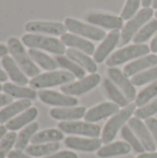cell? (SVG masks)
I'll use <instances>...</instances> for the list:
<instances>
[{
  "instance_id": "obj_30",
  "label": "cell",
  "mask_w": 157,
  "mask_h": 158,
  "mask_svg": "<svg viewBox=\"0 0 157 158\" xmlns=\"http://www.w3.org/2000/svg\"><path fill=\"white\" fill-rule=\"evenodd\" d=\"M103 88L105 89V94L109 97V99L114 101L118 106L125 107L129 105V100L127 99V97H125L108 79H105L103 82Z\"/></svg>"
},
{
  "instance_id": "obj_14",
  "label": "cell",
  "mask_w": 157,
  "mask_h": 158,
  "mask_svg": "<svg viewBox=\"0 0 157 158\" xmlns=\"http://www.w3.org/2000/svg\"><path fill=\"white\" fill-rule=\"evenodd\" d=\"M119 111V106L114 103L105 102L88 110L84 116V119L88 123L97 122L101 119L108 118Z\"/></svg>"
},
{
  "instance_id": "obj_29",
  "label": "cell",
  "mask_w": 157,
  "mask_h": 158,
  "mask_svg": "<svg viewBox=\"0 0 157 158\" xmlns=\"http://www.w3.org/2000/svg\"><path fill=\"white\" fill-rule=\"evenodd\" d=\"M38 129H39V124L37 122L31 123L26 128H24L18 135V138L15 143V149L19 152L26 150V148L28 147L29 142L34 136Z\"/></svg>"
},
{
  "instance_id": "obj_25",
  "label": "cell",
  "mask_w": 157,
  "mask_h": 158,
  "mask_svg": "<svg viewBox=\"0 0 157 158\" xmlns=\"http://www.w3.org/2000/svg\"><path fill=\"white\" fill-rule=\"evenodd\" d=\"M38 116V110L35 107H31L25 110L23 113L19 115L18 117L10 119L6 123V128L11 131H18L24 126L28 125L31 121H33Z\"/></svg>"
},
{
  "instance_id": "obj_43",
  "label": "cell",
  "mask_w": 157,
  "mask_h": 158,
  "mask_svg": "<svg viewBox=\"0 0 157 158\" xmlns=\"http://www.w3.org/2000/svg\"><path fill=\"white\" fill-rule=\"evenodd\" d=\"M8 158H32L29 155H26V154H23L22 152H19V151H11L8 156H7Z\"/></svg>"
},
{
  "instance_id": "obj_26",
  "label": "cell",
  "mask_w": 157,
  "mask_h": 158,
  "mask_svg": "<svg viewBox=\"0 0 157 158\" xmlns=\"http://www.w3.org/2000/svg\"><path fill=\"white\" fill-rule=\"evenodd\" d=\"M66 54L69 59L76 62L81 68H84L87 71L91 73H95L97 70V65L94 60H93L88 55L85 53L79 51L74 48H69L66 51Z\"/></svg>"
},
{
  "instance_id": "obj_49",
  "label": "cell",
  "mask_w": 157,
  "mask_h": 158,
  "mask_svg": "<svg viewBox=\"0 0 157 158\" xmlns=\"http://www.w3.org/2000/svg\"><path fill=\"white\" fill-rule=\"evenodd\" d=\"M154 3V0H142V5L143 7H150V6Z\"/></svg>"
},
{
  "instance_id": "obj_8",
  "label": "cell",
  "mask_w": 157,
  "mask_h": 158,
  "mask_svg": "<svg viewBox=\"0 0 157 158\" xmlns=\"http://www.w3.org/2000/svg\"><path fill=\"white\" fill-rule=\"evenodd\" d=\"M58 129L68 134H78L92 138H98L101 134V127L95 124L81 121H63L58 123Z\"/></svg>"
},
{
  "instance_id": "obj_47",
  "label": "cell",
  "mask_w": 157,
  "mask_h": 158,
  "mask_svg": "<svg viewBox=\"0 0 157 158\" xmlns=\"http://www.w3.org/2000/svg\"><path fill=\"white\" fill-rule=\"evenodd\" d=\"M7 74L6 72H5L4 70L0 69V82H4L7 81Z\"/></svg>"
},
{
  "instance_id": "obj_40",
  "label": "cell",
  "mask_w": 157,
  "mask_h": 158,
  "mask_svg": "<svg viewBox=\"0 0 157 158\" xmlns=\"http://www.w3.org/2000/svg\"><path fill=\"white\" fill-rule=\"evenodd\" d=\"M145 124L148 127L150 132L152 133V136H153L157 146V119L154 118H147L146 121H145Z\"/></svg>"
},
{
  "instance_id": "obj_51",
  "label": "cell",
  "mask_w": 157,
  "mask_h": 158,
  "mask_svg": "<svg viewBox=\"0 0 157 158\" xmlns=\"http://www.w3.org/2000/svg\"><path fill=\"white\" fill-rule=\"evenodd\" d=\"M2 90H3V86H2V85H1V83H0V92H1Z\"/></svg>"
},
{
  "instance_id": "obj_52",
  "label": "cell",
  "mask_w": 157,
  "mask_h": 158,
  "mask_svg": "<svg viewBox=\"0 0 157 158\" xmlns=\"http://www.w3.org/2000/svg\"><path fill=\"white\" fill-rule=\"evenodd\" d=\"M155 18L157 19V10H156V12H155Z\"/></svg>"
},
{
  "instance_id": "obj_4",
  "label": "cell",
  "mask_w": 157,
  "mask_h": 158,
  "mask_svg": "<svg viewBox=\"0 0 157 158\" xmlns=\"http://www.w3.org/2000/svg\"><path fill=\"white\" fill-rule=\"evenodd\" d=\"M75 80V76L68 71H51L32 78L30 81V86L32 89H43L61 84H68Z\"/></svg>"
},
{
  "instance_id": "obj_37",
  "label": "cell",
  "mask_w": 157,
  "mask_h": 158,
  "mask_svg": "<svg viewBox=\"0 0 157 158\" xmlns=\"http://www.w3.org/2000/svg\"><path fill=\"white\" fill-rule=\"evenodd\" d=\"M18 135L15 131L6 133L0 141V158H6L11 152L13 146H15Z\"/></svg>"
},
{
  "instance_id": "obj_36",
  "label": "cell",
  "mask_w": 157,
  "mask_h": 158,
  "mask_svg": "<svg viewBox=\"0 0 157 158\" xmlns=\"http://www.w3.org/2000/svg\"><path fill=\"white\" fill-rule=\"evenodd\" d=\"M157 79V66L152 68L149 70L141 72L139 74H136L132 77L131 79V82L133 85L136 86H142L144 85L150 81H153Z\"/></svg>"
},
{
  "instance_id": "obj_27",
  "label": "cell",
  "mask_w": 157,
  "mask_h": 158,
  "mask_svg": "<svg viewBox=\"0 0 157 158\" xmlns=\"http://www.w3.org/2000/svg\"><path fill=\"white\" fill-rule=\"evenodd\" d=\"M64 139V133L60 130L49 129L42 131L38 133H35L31 138V144H42L48 143H56Z\"/></svg>"
},
{
  "instance_id": "obj_44",
  "label": "cell",
  "mask_w": 157,
  "mask_h": 158,
  "mask_svg": "<svg viewBox=\"0 0 157 158\" xmlns=\"http://www.w3.org/2000/svg\"><path fill=\"white\" fill-rule=\"evenodd\" d=\"M8 52H9L8 47L3 44H0V57H4V56H7Z\"/></svg>"
},
{
  "instance_id": "obj_38",
  "label": "cell",
  "mask_w": 157,
  "mask_h": 158,
  "mask_svg": "<svg viewBox=\"0 0 157 158\" xmlns=\"http://www.w3.org/2000/svg\"><path fill=\"white\" fill-rule=\"evenodd\" d=\"M141 1L142 0H127L120 16L123 20L130 19L136 15V12L140 7Z\"/></svg>"
},
{
  "instance_id": "obj_35",
  "label": "cell",
  "mask_w": 157,
  "mask_h": 158,
  "mask_svg": "<svg viewBox=\"0 0 157 158\" xmlns=\"http://www.w3.org/2000/svg\"><path fill=\"white\" fill-rule=\"evenodd\" d=\"M157 96V81L153 82L148 87L144 88L143 91L139 93V94L136 97V106L142 107L143 106H145L150 100Z\"/></svg>"
},
{
  "instance_id": "obj_34",
  "label": "cell",
  "mask_w": 157,
  "mask_h": 158,
  "mask_svg": "<svg viewBox=\"0 0 157 158\" xmlns=\"http://www.w3.org/2000/svg\"><path fill=\"white\" fill-rule=\"evenodd\" d=\"M121 135L124 138L125 141L130 145V147L136 152V153H144L145 149L140 140L137 139V137L133 134L132 130L130 128V126H123L121 130Z\"/></svg>"
},
{
  "instance_id": "obj_13",
  "label": "cell",
  "mask_w": 157,
  "mask_h": 158,
  "mask_svg": "<svg viewBox=\"0 0 157 158\" xmlns=\"http://www.w3.org/2000/svg\"><path fill=\"white\" fill-rule=\"evenodd\" d=\"M120 35L121 33L119 32V30H113L106 35L103 43L97 47L93 54V59L95 62L102 63L108 56V55L118 44Z\"/></svg>"
},
{
  "instance_id": "obj_42",
  "label": "cell",
  "mask_w": 157,
  "mask_h": 158,
  "mask_svg": "<svg viewBox=\"0 0 157 158\" xmlns=\"http://www.w3.org/2000/svg\"><path fill=\"white\" fill-rule=\"evenodd\" d=\"M13 98L9 96L8 94H0V106H8L9 104L12 103Z\"/></svg>"
},
{
  "instance_id": "obj_6",
  "label": "cell",
  "mask_w": 157,
  "mask_h": 158,
  "mask_svg": "<svg viewBox=\"0 0 157 158\" xmlns=\"http://www.w3.org/2000/svg\"><path fill=\"white\" fill-rule=\"evenodd\" d=\"M150 47L146 44H132L122 49L118 50L114 54H112L108 59H106L105 64L108 67H116L121 65L130 59L143 56L147 55L150 52Z\"/></svg>"
},
{
  "instance_id": "obj_22",
  "label": "cell",
  "mask_w": 157,
  "mask_h": 158,
  "mask_svg": "<svg viewBox=\"0 0 157 158\" xmlns=\"http://www.w3.org/2000/svg\"><path fill=\"white\" fill-rule=\"evenodd\" d=\"M157 65L156 55H149L135 60L124 67L123 73L126 77H131L138 72Z\"/></svg>"
},
{
  "instance_id": "obj_39",
  "label": "cell",
  "mask_w": 157,
  "mask_h": 158,
  "mask_svg": "<svg viewBox=\"0 0 157 158\" xmlns=\"http://www.w3.org/2000/svg\"><path fill=\"white\" fill-rule=\"evenodd\" d=\"M157 113V98L155 99L153 102H151L149 105L143 106V107H140L139 109L135 110L134 115L139 119L143 118H150L153 115Z\"/></svg>"
},
{
  "instance_id": "obj_11",
  "label": "cell",
  "mask_w": 157,
  "mask_h": 158,
  "mask_svg": "<svg viewBox=\"0 0 157 158\" xmlns=\"http://www.w3.org/2000/svg\"><path fill=\"white\" fill-rule=\"evenodd\" d=\"M38 96L43 103L48 106L59 107H71L79 104V100L77 98L67 94H61L55 91L41 90L38 92Z\"/></svg>"
},
{
  "instance_id": "obj_21",
  "label": "cell",
  "mask_w": 157,
  "mask_h": 158,
  "mask_svg": "<svg viewBox=\"0 0 157 158\" xmlns=\"http://www.w3.org/2000/svg\"><path fill=\"white\" fill-rule=\"evenodd\" d=\"M86 114L84 106L79 107H56L50 110V116L57 120H76Z\"/></svg>"
},
{
  "instance_id": "obj_17",
  "label": "cell",
  "mask_w": 157,
  "mask_h": 158,
  "mask_svg": "<svg viewBox=\"0 0 157 158\" xmlns=\"http://www.w3.org/2000/svg\"><path fill=\"white\" fill-rule=\"evenodd\" d=\"M2 66L5 69L7 76L16 84L24 86L30 82L25 73L21 70V69L14 60V58H12L11 56H6L2 57Z\"/></svg>"
},
{
  "instance_id": "obj_50",
  "label": "cell",
  "mask_w": 157,
  "mask_h": 158,
  "mask_svg": "<svg viewBox=\"0 0 157 158\" xmlns=\"http://www.w3.org/2000/svg\"><path fill=\"white\" fill-rule=\"evenodd\" d=\"M153 7H154V8H156L157 9V0H154V3H153Z\"/></svg>"
},
{
  "instance_id": "obj_15",
  "label": "cell",
  "mask_w": 157,
  "mask_h": 158,
  "mask_svg": "<svg viewBox=\"0 0 157 158\" xmlns=\"http://www.w3.org/2000/svg\"><path fill=\"white\" fill-rule=\"evenodd\" d=\"M85 19L94 25L101 26L105 29L120 30L123 28V19L121 17L104 14V13H89L86 15Z\"/></svg>"
},
{
  "instance_id": "obj_18",
  "label": "cell",
  "mask_w": 157,
  "mask_h": 158,
  "mask_svg": "<svg viewBox=\"0 0 157 158\" xmlns=\"http://www.w3.org/2000/svg\"><path fill=\"white\" fill-rule=\"evenodd\" d=\"M103 141L98 138L83 139L79 137H68L65 140V145L68 148L81 152H94L102 145Z\"/></svg>"
},
{
  "instance_id": "obj_9",
  "label": "cell",
  "mask_w": 157,
  "mask_h": 158,
  "mask_svg": "<svg viewBox=\"0 0 157 158\" xmlns=\"http://www.w3.org/2000/svg\"><path fill=\"white\" fill-rule=\"evenodd\" d=\"M100 81H101V76L99 74L93 73L83 79H81L79 81L65 84L60 87V90L63 94L67 95L79 96L93 89L95 86L99 84Z\"/></svg>"
},
{
  "instance_id": "obj_3",
  "label": "cell",
  "mask_w": 157,
  "mask_h": 158,
  "mask_svg": "<svg viewBox=\"0 0 157 158\" xmlns=\"http://www.w3.org/2000/svg\"><path fill=\"white\" fill-rule=\"evenodd\" d=\"M136 104H129L108 120L102 133V141L105 144H108L115 139L119 129L130 119V117L136 110Z\"/></svg>"
},
{
  "instance_id": "obj_46",
  "label": "cell",
  "mask_w": 157,
  "mask_h": 158,
  "mask_svg": "<svg viewBox=\"0 0 157 158\" xmlns=\"http://www.w3.org/2000/svg\"><path fill=\"white\" fill-rule=\"evenodd\" d=\"M150 49L152 52L154 53H157V34L156 36L152 40L151 44H150Z\"/></svg>"
},
{
  "instance_id": "obj_48",
  "label": "cell",
  "mask_w": 157,
  "mask_h": 158,
  "mask_svg": "<svg viewBox=\"0 0 157 158\" xmlns=\"http://www.w3.org/2000/svg\"><path fill=\"white\" fill-rule=\"evenodd\" d=\"M6 126H0V141L4 138V136L6 134Z\"/></svg>"
},
{
  "instance_id": "obj_33",
  "label": "cell",
  "mask_w": 157,
  "mask_h": 158,
  "mask_svg": "<svg viewBox=\"0 0 157 158\" xmlns=\"http://www.w3.org/2000/svg\"><path fill=\"white\" fill-rule=\"evenodd\" d=\"M56 60L60 67L69 70L76 78L83 79L85 75V70L81 66L77 65L74 61H72L71 59H68V57H65L62 56H56Z\"/></svg>"
},
{
  "instance_id": "obj_7",
  "label": "cell",
  "mask_w": 157,
  "mask_h": 158,
  "mask_svg": "<svg viewBox=\"0 0 157 158\" xmlns=\"http://www.w3.org/2000/svg\"><path fill=\"white\" fill-rule=\"evenodd\" d=\"M65 26L71 32L93 41H101L106 37V33L104 30L93 25L83 23L73 18H67L65 19Z\"/></svg>"
},
{
  "instance_id": "obj_31",
  "label": "cell",
  "mask_w": 157,
  "mask_h": 158,
  "mask_svg": "<svg viewBox=\"0 0 157 158\" xmlns=\"http://www.w3.org/2000/svg\"><path fill=\"white\" fill-rule=\"evenodd\" d=\"M28 53H29L31 58L34 62H36L40 67H42L43 69H45V70H54V69H56V63L48 55L39 51L37 49H33V48H30Z\"/></svg>"
},
{
  "instance_id": "obj_2",
  "label": "cell",
  "mask_w": 157,
  "mask_h": 158,
  "mask_svg": "<svg viewBox=\"0 0 157 158\" xmlns=\"http://www.w3.org/2000/svg\"><path fill=\"white\" fill-rule=\"evenodd\" d=\"M22 43L33 49H43L56 55H63L66 53L65 44L58 39L54 37H48L36 33H28L22 36Z\"/></svg>"
},
{
  "instance_id": "obj_32",
  "label": "cell",
  "mask_w": 157,
  "mask_h": 158,
  "mask_svg": "<svg viewBox=\"0 0 157 158\" xmlns=\"http://www.w3.org/2000/svg\"><path fill=\"white\" fill-rule=\"evenodd\" d=\"M157 31V19H153L143 27L133 37L132 41L135 44H141L150 39V37Z\"/></svg>"
},
{
  "instance_id": "obj_1",
  "label": "cell",
  "mask_w": 157,
  "mask_h": 158,
  "mask_svg": "<svg viewBox=\"0 0 157 158\" xmlns=\"http://www.w3.org/2000/svg\"><path fill=\"white\" fill-rule=\"evenodd\" d=\"M7 47L16 63L27 76L34 78L40 74V69L34 64L29 53H27L23 44L18 38H9L7 41Z\"/></svg>"
},
{
  "instance_id": "obj_28",
  "label": "cell",
  "mask_w": 157,
  "mask_h": 158,
  "mask_svg": "<svg viewBox=\"0 0 157 158\" xmlns=\"http://www.w3.org/2000/svg\"><path fill=\"white\" fill-rule=\"evenodd\" d=\"M60 148V144L58 142L56 143H48L42 144H31L26 148L27 155L33 157H41L43 156H50L56 153Z\"/></svg>"
},
{
  "instance_id": "obj_12",
  "label": "cell",
  "mask_w": 157,
  "mask_h": 158,
  "mask_svg": "<svg viewBox=\"0 0 157 158\" xmlns=\"http://www.w3.org/2000/svg\"><path fill=\"white\" fill-rule=\"evenodd\" d=\"M129 126L136 133L138 136L140 142L143 145L144 149L148 152H155L156 149V144L152 136V133L150 132L148 127L146 124L142 122L141 119L137 118H130L129 120Z\"/></svg>"
},
{
  "instance_id": "obj_45",
  "label": "cell",
  "mask_w": 157,
  "mask_h": 158,
  "mask_svg": "<svg viewBox=\"0 0 157 158\" xmlns=\"http://www.w3.org/2000/svg\"><path fill=\"white\" fill-rule=\"evenodd\" d=\"M136 158H157V153H143L140 156H138Z\"/></svg>"
},
{
  "instance_id": "obj_19",
  "label": "cell",
  "mask_w": 157,
  "mask_h": 158,
  "mask_svg": "<svg viewBox=\"0 0 157 158\" xmlns=\"http://www.w3.org/2000/svg\"><path fill=\"white\" fill-rule=\"evenodd\" d=\"M61 42L68 46L74 47V49H79L81 52L85 53L86 55H93L94 54V44L90 41L83 39L78 35L72 33H65L61 36Z\"/></svg>"
},
{
  "instance_id": "obj_10",
  "label": "cell",
  "mask_w": 157,
  "mask_h": 158,
  "mask_svg": "<svg viewBox=\"0 0 157 158\" xmlns=\"http://www.w3.org/2000/svg\"><path fill=\"white\" fill-rule=\"evenodd\" d=\"M25 31L32 33H43L50 35H63L66 33L67 27L65 24L55 21H30L25 25Z\"/></svg>"
},
{
  "instance_id": "obj_20",
  "label": "cell",
  "mask_w": 157,
  "mask_h": 158,
  "mask_svg": "<svg viewBox=\"0 0 157 158\" xmlns=\"http://www.w3.org/2000/svg\"><path fill=\"white\" fill-rule=\"evenodd\" d=\"M31 106V100L28 99H21L16 102L9 104L8 106H5L2 110H0V123L4 124L10 119L14 118L15 116L29 109Z\"/></svg>"
},
{
  "instance_id": "obj_24",
  "label": "cell",
  "mask_w": 157,
  "mask_h": 158,
  "mask_svg": "<svg viewBox=\"0 0 157 158\" xmlns=\"http://www.w3.org/2000/svg\"><path fill=\"white\" fill-rule=\"evenodd\" d=\"M131 147L128 143L116 142L108 143L105 146L100 148L97 152V156L100 158H109L118 156H124L130 153Z\"/></svg>"
},
{
  "instance_id": "obj_23",
  "label": "cell",
  "mask_w": 157,
  "mask_h": 158,
  "mask_svg": "<svg viewBox=\"0 0 157 158\" xmlns=\"http://www.w3.org/2000/svg\"><path fill=\"white\" fill-rule=\"evenodd\" d=\"M3 91L6 94H8L12 98H18L20 100H35L38 95V93L32 88H27L10 82H6L3 85Z\"/></svg>"
},
{
  "instance_id": "obj_41",
  "label": "cell",
  "mask_w": 157,
  "mask_h": 158,
  "mask_svg": "<svg viewBox=\"0 0 157 158\" xmlns=\"http://www.w3.org/2000/svg\"><path fill=\"white\" fill-rule=\"evenodd\" d=\"M43 158H79L78 156L71 152V151H62V152H59V153H56V154H53V155H50V156H47Z\"/></svg>"
},
{
  "instance_id": "obj_5",
  "label": "cell",
  "mask_w": 157,
  "mask_h": 158,
  "mask_svg": "<svg viewBox=\"0 0 157 158\" xmlns=\"http://www.w3.org/2000/svg\"><path fill=\"white\" fill-rule=\"evenodd\" d=\"M153 15H154V10L150 7H144L142 10H140L123 27L120 35V40L118 45L121 47L129 44L130 41L133 39L134 35L140 31V28L145 22H147L153 17Z\"/></svg>"
},
{
  "instance_id": "obj_16",
  "label": "cell",
  "mask_w": 157,
  "mask_h": 158,
  "mask_svg": "<svg viewBox=\"0 0 157 158\" xmlns=\"http://www.w3.org/2000/svg\"><path fill=\"white\" fill-rule=\"evenodd\" d=\"M108 75L110 79L123 91L129 101H133L134 99H136V89L134 88V85L128 79V77H126L124 73L121 72L120 69L110 68L108 69Z\"/></svg>"
}]
</instances>
